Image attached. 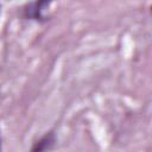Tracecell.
<instances>
[{
	"mask_svg": "<svg viewBox=\"0 0 152 152\" xmlns=\"http://www.w3.org/2000/svg\"><path fill=\"white\" fill-rule=\"evenodd\" d=\"M53 144H55V134L52 132H50L34 144V146L32 147V151H34V152L46 151V150H50L53 146Z\"/></svg>",
	"mask_w": 152,
	"mask_h": 152,
	"instance_id": "obj_2",
	"label": "cell"
},
{
	"mask_svg": "<svg viewBox=\"0 0 152 152\" xmlns=\"http://www.w3.org/2000/svg\"><path fill=\"white\" fill-rule=\"evenodd\" d=\"M51 2V0H37L32 7L27 11V17L30 18H34V19H43L42 12L49 6V4Z\"/></svg>",
	"mask_w": 152,
	"mask_h": 152,
	"instance_id": "obj_1",
	"label": "cell"
}]
</instances>
